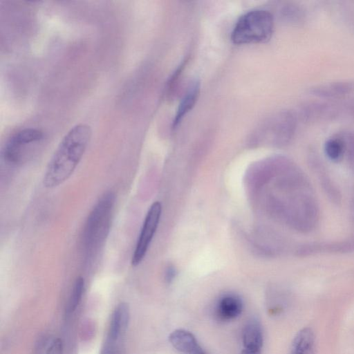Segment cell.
Masks as SVG:
<instances>
[{
	"label": "cell",
	"instance_id": "1",
	"mask_svg": "<svg viewBox=\"0 0 354 354\" xmlns=\"http://www.w3.org/2000/svg\"><path fill=\"white\" fill-rule=\"evenodd\" d=\"M91 136V127L84 123L73 126L64 135L44 172L43 185L46 188L57 187L71 176L86 150Z\"/></svg>",
	"mask_w": 354,
	"mask_h": 354
},
{
	"label": "cell",
	"instance_id": "2",
	"mask_svg": "<svg viewBox=\"0 0 354 354\" xmlns=\"http://www.w3.org/2000/svg\"><path fill=\"white\" fill-rule=\"evenodd\" d=\"M115 195L104 193L97 201L84 223L82 244L86 259L91 258L106 241L113 218Z\"/></svg>",
	"mask_w": 354,
	"mask_h": 354
},
{
	"label": "cell",
	"instance_id": "3",
	"mask_svg": "<svg viewBox=\"0 0 354 354\" xmlns=\"http://www.w3.org/2000/svg\"><path fill=\"white\" fill-rule=\"evenodd\" d=\"M274 30V18L266 10H250L240 17L231 35L234 44L267 42Z\"/></svg>",
	"mask_w": 354,
	"mask_h": 354
},
{
	"label": "cell",
	"instance_id": "4",
	"mask_svg": "<svg viewBox=\"0 0 354 354\" xmlns=\"http://www.w3.org/2000/svg\"><path fill=\"white\" fill-rule=\"evenodd\" d=\"M297 124L294 113L288 111H279L263 120L256 128L252 137L274 146H285L294 138Z\"/></svg>",
	"mask_w": 354,
	"mask_h": 354
},
{
	"label": "cell",
	"instance_id": "5",
	"mask_svg": "<svg viewBox=\"0 0 354 354\" xmlns=\"http://www.w3.org/2000/svg\"><path fill=\"white\" fill-rule=\"evenodd\" d=\"M44 133L36 128H25L12 134L6 141L1 152L4 162L12 167L25 163L31 147L39 143Z\"/></svg>",
	"mask_w": 354,
	"mask_h": 354
},
{
	"label": "cell",
	"instance_id": "6",
	"mask_svg": "<svg viewBox=\"0 0 354 354\" xmlns=\"http://www.w3.org/2000/svg\"><path fill=\"white\" fill-rule=\"evenodd\" d=\"M161 212L162 206L159 202H154L150 206L132 254L131 265L133 266H138L145 258L158 226Z\"/></svg>",
	"mask_w": 354,
	"mask_h": 354
},
{
	"label": "cell",
	"instance_id": "7",
	"mask_svg": "<svg viewBox=\"0 0 354 354\" xmlns=\"http://www.w3.org/2000/svg\"><path fill=\"white\" fill-rule=\"evenodd\" d=\"M297 252L303 257L352 253L354 252V235L338 241L307 243L298 248Z\"/></svg>",
	"mask_w": 354,
	"mask_h": 354
},
{
	"label": "cell",
	"instance_id": "8",
	"mask_svg": "<svg viewBox=\"0 0 354 354\" xmlns=\"http://www.w3.org/2000/svg\"><path fill=\"white\" fill-rule=\"evenodd\" d=\"M241 354H261L263 337L261 324L256 319L248 320L242 330Z\"/></svg>",
	"mask_w": 354,
	"mask_h": 354
},
{
	"label": "cell",
	"instance_id": "9",
	"mask_svg": "<svg viewBox=\"0 0 354 354\" xmlns=\"http://www.w3.org/2000/svg\"><path fill=\"white\" fill-rule=\"evenodd\" d=\"M310 165L328 198L334 203H339L341 201L339 190L319 157L315 155L311 156Z\"/></svg>",
	"mask_w": 354,
	"mask_h": 354
},
{
	"label": "cell",
	"instance_id": "10",
	"mask_svg": "<svg viewBox=\"0 0 354 354\" xmlns=\"http://www.w3.org/2000/svg\"><path fill=\"white\" fill-rule=\"evenodd\" d=\"M172 346L183 354H207L198 342L195 336L185 329H176L169 336Z\"/></svg>",
	"mask_w": 354,
	"mask_h": 354
},
{
	"label": "cell",
	"instance_id": "11",
	"mask_svg": "<svg viewBox=\"0 0 354 354\" xmlns=\"http://www.w3.org/2000/svg\"><path fill=\"white\" fill-rule=\"evenodd\" d=\"M310 93L320 98H341L354 93V81H338L319 84L313 87Z\"/></svg>",
	"mask_w": 354,
	"mask_h": 354
},
{
	"label": "cell",
	"instance_id": "12",
	"mask_svg": "<svg viewBox=\"0 0 354 354\" xmlns=\"http://www.w3.org/2000/svg\"><path fill=\"white\" fill-rule=\"evenodd\" d=\"M243 308L241 297L234 294H226L218 301L215 314L218 320L228 322L239 317Z\"/></svg>",
	"mask_w": 354,
	"mask_h": 354
},
{
	"label": "cell",
	"instance_id": "13",
	"mask_svg": "<svg viewBox=\"0 0 354 354\" xmlns=\"http://www.w3.org/2000/svg\"><path fill=\"white\" fill-rule=\"evenodd\" d=\"M129 321V306L125 303H121L112 313L106 339L118 342L120 337L125 333Z\"/></svg>",
	"mask_w": 354,
	"mask_h": 354
},
{
	"label": "cell",
	"instance_id": "14",
	"mask_svg": "<svg viewBox=\"0 0 354 354\" xmlns=\"http://www.w3.org/2000/svg\"><path fill=\"white\" fill-rule=\"evenodd\" d=\"M200 87L201 84L198 80H194L190 83L178 106L172 122L173 128H176L185 116L194 106L199 96Z\"/></svg>",
	"mask_w": 354,
	"mask_h": 354
},
{
	"label": "cell",
	"instance_id": "15",
	"mask_svg": "<svg viewBox=\"0 0 354 354\" xmlns=\"http://www.w3.org/2000/svg\"><path fill=\"white\" fill-rule=\"evenodd\" d=\"M289 354H317L315 335L310 328H303L297 332Z\"/></svg>",
	"mask_w": 354,
	"mask_h": 354
},
{
	"label": "cell",
	"instance_id": "16",
	"mask_svg": "<svg viewBox=\"0 0 354 354\" xmlns=\"http://www.w3.org/2000/svg\"><path fill=\"white\" fill-rule=\"evenodd\" d=\"M344 141L338 133L328 138L324 145V151L328 160L339 162L344 158Z\"/></svg>",
	"mask_w": 354,
	"mask_h": 354
},
{
	"label": "cell",
	"instance_id": "17",
	"mask_svg": "<svg viewBox=\"0 0 354 354\" xmlns=\"http://www.w3.org/2000/svg\"><path fill=\"white\" fill-rule=\"evenodd\" d=\"M85 282L82 277L75 279L67 306V313H73L79 305L84 290Z\"/></svg>",
	"mask_w": 354,
	"mask_h": 354
},
{
	"label": "cell",
	"instance_id": "18",
	"mask_svg": "<svg viewBox=\"0 0 354 354\" xmlns=\"http://www.w3.org/2000/svg\"><path fill=\"white\" fill-rule=\"evenodd\" d=\"M344 144V158L349 168L354 171V131L339 132Z\"/></svg>",
	"mask_w": 354,
	"mask_h": 354
},
{
	"label": "cell",
	"instance_id": "19",
	"mask_svg": "<svg viewBox=\"0 0 354 354\" xmlns=\"http://www.w3.org/2000/svg\"><path fill=\"white\" fill-rule=\"evenodd\" d=\"M283 19L290 23H299L304 17V12L301 7L295 3H286L280 10Z\"/></svg>",
	"mask_w": 354,
	"mask_h": 354
},
{
	"label": "cell",
	"instance_id": "20",
	"mask_svg": "<svg viewBox=\"0 0 354 354\" xmlns=\"http://www.w3.org/2000/svg\"><path fill=\"white\" fill-rule=\"evenodd\" d=\"M64 346L62 340L60 338L52 337L50 339L45 354H63Z\"/></svg>",
	"mask_w": 354,
	"mask_h": 354
},
{
	"label": "cell",
	"instance_id": "21",
	"mask_svg": "<svg viewBox=\"0 0 354 354\" xmlns=\"http://www.w3.org/2000/svg\"><path fill=\"white\" fill-rule=\"evenodd\" d=\"M100 354H120L118 342L106 339Z\"/></svg>",
	"mask_w": 354,
	"mask_h": 354
},
{
	"label": "cell",
	"instance_id": "22",
	"mask_svg": "<svg viewBox=\"0 0 354 354\" xmlns=\"http://www.w3.org/2000/svg\"><path fill=\"white\" fill-rule=\"evenodd\" d=\"M342 105L344 111L346 112L354 120V98Z\"/></svg>",
	"mask_w": 354,
	"mask_h": 354
},
{
	"label": "cell",
	"instance_id": "23",
	"mask_svg": "<svg viewBox=\"0 0 354 354\" xmlns=\"http://www.w3.org/2000/svg\"><path fill=\"white\" fill-rule=\"evenodd\" d=\"M175 275L174 270L171 268H168L165 274V281L169 283L173 280Z\"/></svg>",
	"mask_w": 354,
	"mask_h": 354
},
{
	"label": "cell",
	"instance_id": "24",
	"mask_svg": "<svg viewBox=\"0 0 354 354\" xmlns=\"http://www.w3.org/2000/svg\"><path fill=\"white\" fill-rule=\"evenodd\" d=\"M351 218L354 223V192L352 195L351 201Z\"/></svg>",
	"mask_w": 354,
	"mask_h": 354
}]
</instances>
